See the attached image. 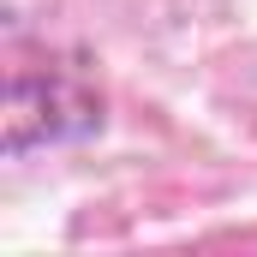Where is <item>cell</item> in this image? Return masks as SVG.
<instances>
[{
  "label": "cell",
  "mask_w": 257,
  "mask_h": 257,
  "mask_svg": "<svg viewBox=\"0 0 257 257\" xmlns=\"http://www.w3.org/2000/svg\"><path fill=\"white\" fill-rule=\"evenodd\" d=\"M102 90L84 72V60H54L48 66H12L6 78V138L0 150L18 162L36 144H66L102 132Z\"/></svg>",
  "instance_id": "obj_1"
}]
</instances>
